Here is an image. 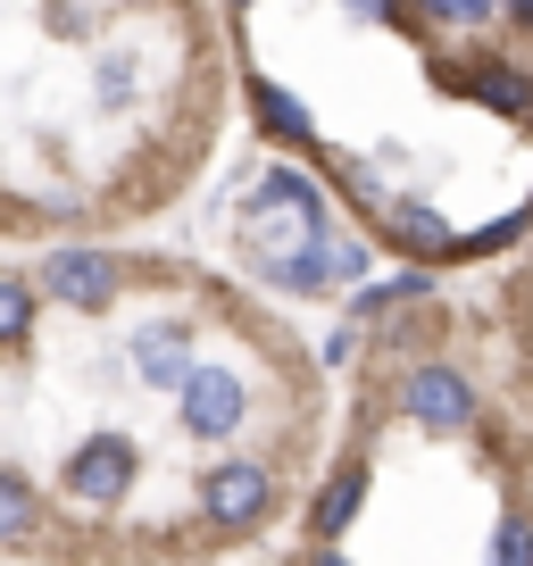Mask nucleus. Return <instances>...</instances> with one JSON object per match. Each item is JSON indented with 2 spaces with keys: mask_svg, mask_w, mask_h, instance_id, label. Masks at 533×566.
Masks as SVG:
<instances>
[{
  "mask_svg": "<svg viewBox=\"0 0 533 566\" xmlns=\"http://www.w3.org/2000/svg\"><path fill=\"white\" fill-rule=\"evenodd\" d=\"M275 516H284V459H275V450H226V459L200 467L192 525H200V542H209V549L259 542Z\"/></svg>",
  "mask_w": 533,
  "mask_h": 566,
  "instance_id": "2",
  "label": "nucleus"
},
{
  "mask_svg": "<svg viewBox=\"0 0 533 566\" xmlns=\"http://www.w3.org/2000/svg\"><path fill=\"white\" fill-rule=\"evenodd\" d=\"M483 566H533V509H500V516H492Z\"/></svg>",
  "mask_w": 533,
  "mask_h": 566,
  "instance_id": "9",
  "label": "nucleus"
},
{
  "mask_svg": "<svg viewBox=\"0 0 533 566\" xmlns=\"http://www.w3.org/2000/svg\"><path fill=\"white\" fill-rule=\"evenodd\" d=\"M367 242H391L409 266H433V275H442V259H450V217L433 209V200H417V192H391L384 209L367 217Z\"/></svg>",
  "mask_w": 533,
  "mask_h": 566,
  "instance_id": "6",
  "label": "nucleus"
},
{
  "mask_svg": "<svg viewBox=\"0 0 533 566\" xmlns=\"http://www.w3.org/2000/svg\"><path fill=\"white\" fill-rule=\"evenodd\" d=\"M242 92H250V117H259V134L275 142V150H325V134H317V117H309V101H292L275 75H242Z\"/></svg>",
  "mask_w": 533,
  "mask_h": 566,
  "instance_id": "7",
  "label": "nucleus"
},
{
  "mask_svg": "<svg viewBox=\"0 0 533 566\" xmlns=\"http://www.w3.org/2000/svg\"><path fill=\"white\" fill-rule=\"evenodd\" d=\"M226 9H233V18H242V9H259V0H226Z\"/></svg>",
  "mask_w": 533,
  "mask_h": 566,
  "instance_id": "14",
  "label": "nucleus"
},
{
  "mask_svg": "<svg viewBox=\"0 0 533 566\" xmlns=\"http://www.w3.org/2000/svg\"><path fill=\"white\" fill-rule=\"evenodd\" d=\"M500 18H509V25H525V34H533V0H509Z\"/></svg>",
  "mask_w": 533,
  "mask_h": 566,
  "instance_id": "13",
  "label": "nucleus"
},
{
  "mask_svg": "<svg viewBox=\"0 0 533 566\" xmlns=\"http://www.w3.org/2000/svg\"><path fill=\"white\" fill-rule=\"evenodd\" d=\"M525 209H533V200H525Z\"/></svg>",
  "mask_w": 533,
  "mask_h": 566,
  "instance_id": "15",
  "label": "nucleus"
},
{
  "mask_svg": "<svg viewBox=\"0 0 533 566\" xmlns=\"http://www.w3.org/2000/svg\"><path fill=\"white\" fill-rule=\"evenodd\" d=\"M384 400H391V417L417 424L426 442H467V433L483 424V391H475V375H467L459 358H442V350L400 358V367L384 375Z\"/></svg>",
  "mask_w": 533,
  "mask_h": 566,
  "instance_id": "3",
  "label": "nucleus"
},
{
  "mask_svg": "<svg viewBox=\"0 0 533 566\" xmlns=\"http://www.w3.org/2000/svg\"><path fill=\"white\" fill-rule=\"evenodd\" d=\"M500 9H509V0H417V18L459 25V34H475V25H500Z\"/></svg>",
  "mask_w": 533,
  "mask_h": 566,
  "instance_id": "10",
  "label": "nucleus"
},
{
  "mask_svg": "<svg viewBox=\"0 0 533 566\" xmlns=\"http://www.w3.org/2000/svg\"><path fill=\"white\" fill-rule=\"evenodd\" d=\"M233 233H242V250H250V266H259V275L292 266L301 250H317L325 233H334V217H325V184L309 176V167H292V159L266 167V176L242 192Z\"/></svg>",
  "mask_w": 533,
  "mask_h": 566,
  "instance_id": "1",
  "label": "nucleus"
},
{
  "mask_svg": "<svg viewBox=\"0 0 533 566\" xmlns=\"http://www.w3.org/2000/svg\"><path fill=\"white\" fill-rule=\"evenodd\" d=\"M351 18H375V25H409V0H342Z\"/></svg>",
  "mask_w": 533,
  "mask_h": 566,
  "instance_id": "11",
  "label": "nucleus"
},
{
  "mask_svg": "<svg viewBox=\"0 0 533 566\" xmlns=\"http://www.w3.org/2000/svg\"><path fill=\"white\" fill-rule=\"evenodd\" d=\"M134 92H143V67H134L125 51H108L101 67H92V108H101V117H125V108H134Z\"/></svg>",
  "mask_w": 533,
  "mask_h": 566,
  "instance_id": "8",
  "label": "nucleus"
},
{
  "mask_svg": "<svg viewBox=\"0 0 533 566\" xmlns=\"http://www.w3.org/2000/svg\"><path fill=\"white\" fill-rule=\"evenodd\" d=\"M292 566H358L351 549H292Z\"/></svg>",
  "mask_w": 533,
  "mask_h": 566,
  "instance_id": "12",
  "label": "nucleus"
},
{
  "mask_svg": "<svg viewBox=\"0 0 533 566\" xmlns=\"http://www.w3.org/2000/svg\"><path fill=\"white\" fill-rule=\"evenodd\" d=\"M433 75H442L459 101L492 108V117H509V125H533V67L525 59H442Z\"/></svg>",
  "mask_w": 533,
  "mask_h": 566,
  "instance_id": "5",
  "label": "nucleus"
},
{
  "mask_svg": "<svg viewBox=\"0 0 533 566\" xmlns=\"http://www.w3.org/2000/svg\"><path fill=\"white\" fill-rule=\"evenodd\" d=\"M367 492H375V450L358 442V450H342L334 475L309 492V509H301V533H309V542H301V549H342V533L367 516Z\"/></svg>",
  "mask_w": 533,
  "mask_h": 566,
  "instance_id": "4",
  "label": "nucleus"
}]
</instances>
